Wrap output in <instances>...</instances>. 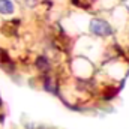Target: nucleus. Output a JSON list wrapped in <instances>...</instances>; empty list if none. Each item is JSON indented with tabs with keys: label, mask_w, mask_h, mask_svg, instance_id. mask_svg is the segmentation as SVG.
<instances>
[{
	"label": "nucleus",
	"mask_w": 129,
	"mask_h": 129,
	"mask_svg": "<svg viewBox=\"0 0 129 129\" xmlns=\"http://www.w3.org/2000/svg\"><path fill=\"white\" fill-rule=\"evenodd\" d=\"M36 64H38V68L41 71H50V63H48V60L45 57H39L36 60Z\"/></svg>",
	"instance_id": "7ed1b4c3"
},
{
	"label": "nucleus",
	"mask_w": 129,
	"mask_h": 129,
	"mask_svg": "<svg viewBox=\"0 0 129 129\" xmlns=\"http://www.w3.org/2000/svg\"><path fill=\"white\" fill-rule=\"evenodd\" d=\"M38 2H39V0H26V3H27L29 6H35Z\"/></svg>",
	"instance_id": "39448f33"
},
{
	"label": "nucleus",
	"mask_w": 129,
	"mask_h": 129,
	"mask_svg": "<svg viewBox=\"0 0 129 129\" xmlns=\"http://www.w3.org/2000/svg\"><path fill=\"white\" fill-rule=\"evenodd\" d=\"M14 3L11 0H0V14L3 15H9L14 12Z\"/></svg>",
	"instance_id": "f03ea898"
},
{
	"label": "nucleus",
	"mask_w": 129,
	"mask_h": 129,
	"mask_svg": "<svg viewBox=\"0 0 129 129\" xmlns=\"http://www.w3.org/2000/svg\"><path fill=\"white\" fill-rule=\"evenodd\" d=\"M0 104H2V101H0Z\"/></svg>",
	"instance_id": "423d86ee"
},
{
	"label": "nucleus",
	"mask_w": 129,
	"mask_h": 129,
	"mask_svg": "<svg viewBox=\"0 0 129 129\" xmlns=\"http://www.w3.org/2000/svg\"><path fill=\"white\" fill-rule=\"evenodd\" d=\"M90 32L98 35V36H110L113 33V29L107 21L95 18V20L90 21Z\"/></svg>",
	"instance_id": "f257e3e1"
},
{
	"label": "nucleus",
	"mask_w": 129,
	"mask_h": 129,
	"mask_svg": "<svg viewBox=\"0 0 129 129\" xmlns=\"http://www.w3.org/2000/svg\"><path fill=\"white\" fill-rule=\"evenodd\" d=\"M44 86H45V89H47L48 92H51V93H57V87H56L54 83H51V78H47Z\"/></svg>",
	"instance_id": "20e7f679"
}]
</instances>
